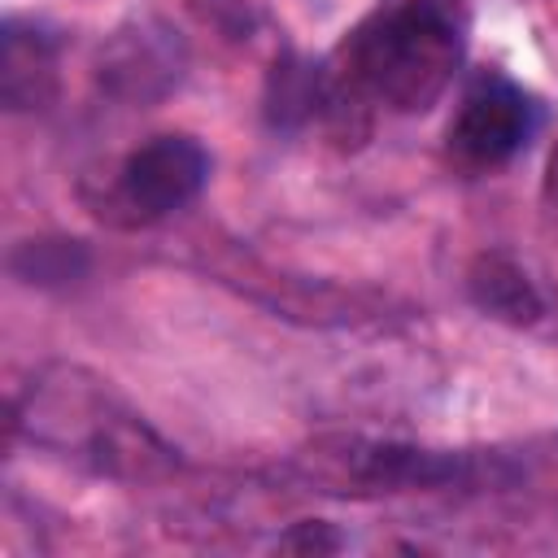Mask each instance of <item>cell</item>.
I'll return each mask as SVG.
<instances>
[{
    "instance_id": "obj_1",
    "label": "cell",
    "mask_w": 558,
    "mask_h": 558,
    "mask_svg": "<svg viewBox=\"0 0 558 558\" xmlns=\"http://www.w3.org/2000/svg\"><path fill=\"white\" fill-rule=\"evenodd\" d=\"M462 0H384L344 44L340 78L375 105L427 109L462 57Z\"/></svg>"
},
{
    "instance_id": "obj_2",
    "label": "cell",
    "mask_w": 558,
    "mask_h": 558,
    "mask_svg": "<svg viewBox=\"0 0 558 558\" xmlns=\"http://www.w3.org/2000/svg\"><path fill=\"white\" fill-rule=\"evenodd\" d=\"M209 174V157L187 135H157L144 148H135L122 166L118 196L135 218H161L170 209H183Z\"/></svg>"
},
{
    "instance_id": "obj_3",
    "label": "cell",
    "mask_w": 558,
    "mask_h": 558,
    "mask_svg": "<svg viewBox=\"0 0 558 558\" xmlns=\"http://www.w3.org/2000/svg\"><path fill=\"white\" fill-rule=\"evenodd\" d=\"M527 135V100L497 78H484L466 92L453 126H449V153L462 166L488 170L514 157V148Z\"/></svg>"
},
{
    "instance_id": "obj_4",
    "label": "cell",
    "mask_w": 558,
    "mask_h": 558,
    "mask_svg": "<svg viewBox=\"0 0 558 558\" xmlns=\"http://www.w3.org/2000/svg\"><path fill=\"white\" fill-rule=\"evenodd\" d=\"M466 288H471V301H475L484 314L501 318V323L527 327V323H536V318L545 314L541 292L532 288V279L523 275V266H514V262L501 257V253L475 257V266H471V275H466Z\"/></svg>"
},
{
    "instance_id": "obj_5",
    "label": "cell",
    "mask_w": 558,
    "mask_h": 558,
    "mask_svg": "<svg viewBox=\"0 0 558 558\" xmlns=\"http://www.w3.org/2000/svg\"><path fill=\"white\" fill-rule=\"evenodd\" d=\"M52 44L39 31H4V65H0V92L9 109H35L52 96L57 70H52Z\"/></svg>"
},
{
    "instance_id": "obj_6",
    "label": "cell",
    "mask_w": 558,
    "mask_h": 558,
    "mask_svg": "<svg viewBox=\"0 0 558 558\" xmlns=\"http://www.w3.org/2000/svg\"><path fill=\"white\" fill-rule=\"evenodd\" d=\"M296 545H305V549H336V536H323L318 523H301V527L283 541V549H296Z\"/></svg>"
},
{
    "instance_id": "obj_7",
    "label": "cell",
    "mask_w": 558,
    "mask_h": 558,
    "mask_svg": "<svg viewBox=\"0 0 558 558\" xmlns=\"http://www.w3.org/2000/svg\"><path fill=\"white\" fill-rule=\"evenodd\" d=\"M545 192L549 201H558V148L549 153V166H545Z\"/></svg>"
}]
</instances>
